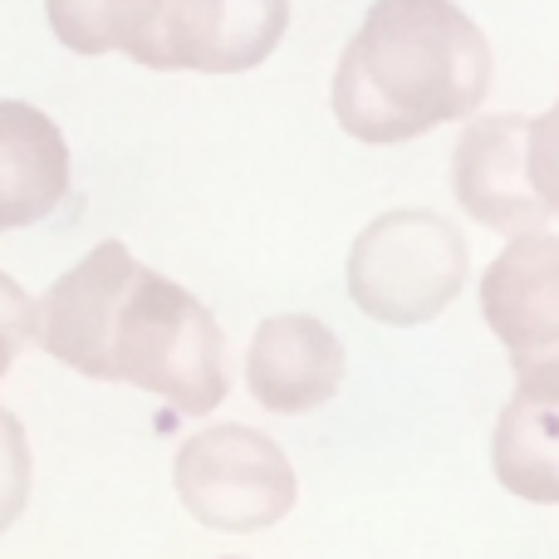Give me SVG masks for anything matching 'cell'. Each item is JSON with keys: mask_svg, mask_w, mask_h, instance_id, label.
<instances>
[{"mask_svg": "<svg viewBox=\"0 0 559 559\" xmlns=\"http://www.w3.org/2000/svg\"><path fill=\"white\" fill-rule=\"evenodd\" d=\"M35 344L98 383H133L177 413H212L226 397V338L212 309L177 280L98 241L39 295Z\"/></svg>", "mask_w": 559, "mask_h": 559, "instance_id": "6da1fadb", "label": "cell"}, {"mask_svg": "<svg viewBox=\"0 0 559 559\" xmlns=\"http://www.w3.org/2000/svg\"><path fill=\"white\" fill-rule=\"evenodd\" d=\"M496 59L456 0H373L334 69V118L348 138L393 147L476 114Z\"/></svg>", "mask_w": 559, "mask_h": 559, "instance_id": "7a4b0ae2", "label": "cell"}, {"mask_svg": "<svg viewBox=\"0 0 559 559\" xmlns=\"http://www.w3.org/2000/svg\"><path fill=\"white\" fill-rule=\"evenodd\" d=\"M472 255L447 216L403 206L358 231L348 251V299L388 329H417L437 319L466 285Z\"/></svg>", "mask_w": 559, "mask_h": 559, "instance_id": "3957f363", "label": "cell"}, {"mask_svg": "<svg viewBox=\"0 0 559 559\" xmlns=\"http://www.w3.org/2000/svg\"><path fill=\"white\" fill-rule=\"evenodd\" d=\"M173 486L197 525L226 535H255L285 521L295 506V466L265 432L222 423L182 442Z\"/></svg>", "mask_w": 559, "mask_h": 559, "instance_id": "277c9868", "label": "cell"}, {"mask_svg": "<svg viewBox=\"0 0 559 559\" xmlns=\"http://www.w3.org/2000/svg\"><path fill=\"white\" fill-rule=\"evenodd\" d=\"M452 192L476 226L501 236L545 231L550 202L531 177V118L491 114L476 118L452 153Z\"/></svg>", "mask_w": 559, "mask_h": 559, "instance_id": "5b68a950", "label": "cell"}, {"mask_svg": "<svg viewBox=\"0 0 559 559\" xmlns=\"http://www.w3.org/2000/svg\"><path fill=\"white\" fill-rule=\"evenodd\" d=\"M289 0H167L153 69L246 74L285 39Z\"/></svg>", "mask_w": 559, "mask_h": 559, "instance_id": "8992f818", "label": "cell"}, {"mask_svg": "<svg viewBox=\"0 0 559 559\" xmlns=\"http://www.w3.org/2000/svg\"><path fill=\"white\" fill-rule=\"evenodd\" d=\"M481 319L511 354V368L559 358V236H511L481 275Z\"/></svg>", "mask_w": 559, "mask_h": 559, "instance_id": "52a82bcc", "label": "cell"}, {"mask_svg": "<svg viewBox=\"0 0 559 559\" xmlns=\"http://www.w3.org/2000/svg\"><path fill=\"white\" fill-rule=\"evenodd\" d=\"M246 383L265 413L305 417L344 388V344L314 314H275L246 348Z\"/></svg>", "mask_w": 559, "mask_h": 559, "instance_id": "ba28073f", "label": "cell"}, {"mask_svg": "<svg viewBox=\"0 0 559 559\" xmlns=\"http://www.w3.org/2000/svg\"><path fill=\"white\" fill-rule=\"evenodd\" d=\"M491 472L521 501L559 506V358L515 368V393L496 417Z\"/></svg>", "mask_w": 559, "mask_h": 559, "instance_id": "9c48e42d", "label": "cell"}, {"mask_svg": "<svg viewBox=\"0 0 559 559\" xmlns=\"http://www.w3.org/2000/svg\"><path fill=\"white\" fill-rule=\"evenodd\" d=\"M69 197V143L49 114L0 98V236L39 226Z\"/></svg>", "mask_w": 559, "mask_h": 559, "instance_id": "30bf717a", "label": "cell"}, {"mask_svg": "<svg viewBox=\"0 0 559 559\" xmlns=\"http://www.w3.org/2000/svg\"><path fill=\"white\" fill-rule=\"evenodd\" d=\"M167 0H45L49 29L74 55H128L153 69Z\"/></svg>", "mask_w": 559, "mask_h": 559, "instance_id": "8fae6325", "label": "cell"}, {"mask_svg": "<svg viewBox=\"0 0 559 559\" xmlns=\"http://www.w3.org/2000/svg\"><path fill=\"white\" fill-rule=\"evenodd\" d=\"M29 501V442H25V423L15 413H5L0 423V535L25 515Z\"/></svg>", "mask_w": 559, "mask_h": 559, "instance_id": "7c38bea8", "label": "cell"}, {"mask_svg": "<svg viewBox=\"0 0 559 559\" xmlns=\"http://www.w3.org/2000/svg\"><path fill=\"white\" fill-rule=\"evenodd\" d=\"M35 329H39V305L0 271V383H5L10 364L20 358V348L35 344ZM0 423H5V407H0Z\"/></svg>", "mask_w": 559, "mask_h": 559, "instance_id": "4fadbf2b", "label": "cell"}, {"mask_svg": "<svg viewBox=\"0 0 559 559\" xmlns=\"http://www.w3.org/2000/svg\"><path fill=\"white\" fill-rule=\"evenodd\" d=\"M531 177L550 202V212L559 216V98L550 114L531 118Z\"/></svg>", "mask_w": 559, "mask_h": 559, "instance_id": "5bb4252c", "label": "cell"}]
</instances>
